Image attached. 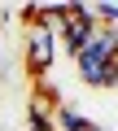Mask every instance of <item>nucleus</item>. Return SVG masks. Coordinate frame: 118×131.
I'll use <instances>...</instances> for the list:
<instances>
[{
  "label": "nucleus",
  "instance_id": "obj_1",
  "mask_svg": "<svg viewBox=\"0 0 118 131\" xmlns=\"http://www.w3.org/2000/svg\"><path fill=\"white\" fill-rule=\"evenodd\" d=\"M52 61H57V31L26 26V74L31 79H48Z\"/></svg>",
  "mask_w": 118,
  "mask_h": 131
},
{
  "label": "nucleus",
  "instance_id": "obj_2",
  "mask_svg": "<svg viewBox=\"0 0 118 131\" xmlns=\"http://www.w3.org/2000/svg\"><path fill=\"white\" fill-rule=\"evenodd\" d=\"M96 35V18H92V5H66V18L57 26V39L70 48V57Z\"/></svg>",
  "mask_w": 118,
  "mask_h": 131
},
{
  "label": "nucleus",
  "instance_id": "obj_3",
  "mask_svg": "<svg viewBox=\"0 0 118 131\" xmlns=\"http://www.w3.org/2000/svg\"><path fill=\"white\" fill-rule=\"evenodd\" d=\"M96 122H88L83 114H74L70 105H57V114H52V131H92Z\"/></svg>",
  "mask_w": 118,
  "mask_h": 131
},
{
  "label": "nucleus",
  "instance_id": "obj_4",
  "mask_svg": "<svg viewBox=\"0 0 118 131\" xmlns=\"http://www.w3.org/2000/svg\"><path fill=\"white\" fill-rule=\"evenodd\" d=\"M52 105H44L39 96H31V105H26V118H31V131H52Z\"/></svg>",
  "mask_w": 118,
  "mask_h": 131
}]
</instances>
